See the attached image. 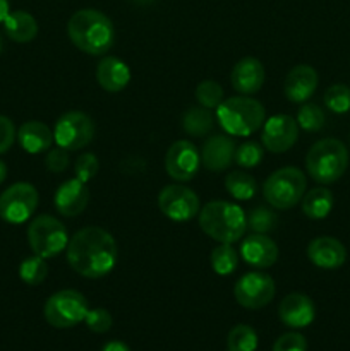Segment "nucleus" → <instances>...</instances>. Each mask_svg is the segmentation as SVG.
<instances>
[{
    "label": "nucleus",
    "instance_id": "obj_1",
    "mask_svg": "<svg viewBox=\"0 0 350 351\" xmlns=\"http://www.w3.org/2000/svg\"><path fill=\"white\" fill-rule=\"evenodd\" d=\"M117 257L119 249L115 239L100 226H86L69 240V264L75 273L88 280H98L112 273Z\"/></svg>",
    "mask_w": 350,
    "mask_h": 351
},
{
    "label": "nucleus",
    "instance_id": "obj_2",
    "mask_svg": "<svg viewBox=\"0 0 350 351\" xmlns=\"http://www.w3.org/2000/svg\"><path fill=\"white\" fill-rule=\"evenodd\" d=\"M67 33L72 43L88 55H103L115 41V29L106 14L81 9L69 19Z\"/></svg>",
    "mask_w": 350,
    "mask_h": 351
},
{
    "label": "nucleus",
    "instance_id": "obj_3",
    "mask_svg": "<svg viewBox=\"0 0 350 351\" xmlns=\"http://www.w3.org/2000/svg\"><path fill=\"white\" fill-rule=\"evenodd\" d=\"M202 232L220 243H233L247 230V215L240 206L229 201H211L199 211Z\"/></svg>",
    "mask_w": 350,
    "mask_h": 351
},
{
    "label": "nucleus",
    "instance_id": "obj_4",
    "mask_svg": "<svg viewBox=\"0 0 350 351\" xmlns=\"http://www.w3.org/2000/svg\"><path fill=\"white\" fill-rule=\"evenodd\" d=\"M216 120L230 136L247 137L263 127L266 110L257 99L244 95L233 96L222 101L216 110Z\"/></svg>",
    "mask_w": 350,
    "mask_h": 351
},
{
    "label": "nucleus",
    "instance_id": "obj_5",
    "mask_svg": "<svg viewBox=\"0 0 350 351\" xmlns=\"http://www.w3.org/2000/svg\"><path fill=\"white\" fill-rule=\"evenodd\" d=\"M349 167V149L338 139H321L305 156V168L312 180L328 185L340 180Z\"/></svg>",
    "mask_w": 350,
    "mask_h": 351
},
{
    "label": "nucleus",
    "instance_id": "obj_6",
    "mask_svg": "<svg viewBox=\"0 0 350 351\" xmlns=\"http://www.w3.org/2000/svg\"><path fill=\"white\" fill-rule=\"evenodd\" d=\"M307 178L299 168L285 167L273 171L263 185V195L275 209H290L302 201Z\"/></svg>",
    "mask_w": 350,
    "mask_h": 351
},
{
    "label": "nucleus",
    "instance_id": "obj_7",
    "mask_svg": "<svg viewBox=\"0 0 350 351\" xmlns=\"http://www.w3.org/2000/svg\"><path fill=\"white\" fill-rule=\"evenodd\" d=\"M27 242L34 256L50 259L67 249V230L54 216H36L27 228Z\"/></svg>",
    "mask_w": 350,
    "mask_h": 351
},
{
    "label": "nucleus",
    "instance_id": "obj_8",
    "mask_svg": "<svg viewBox=\"0 0 350 351\" xmlns=\"http://www.w3.org/2000/svg\"><path fill=\"white\" fill-rule=\"evenodd\" d=\"M88 311L84 295L75 290H60L48 298L43 314L51 328L67 329L84 321Z\"/></svg>",
    "mask_w": 350,
    "mask_h": 351
},
{
    "label": "nucleus",
    "instance_id": "obj_9",
    "mask_svg": "<svg viewBox=\"0 0 350 351\" xmlns=\"http://www.w3.org/2000/svg\"><path fill=\"white\" fill-rule=\"evenodd\" d=\"M40 202L38 191L27 182L10 185L0 194V218L10 225H21L34 215Z\"/></svg>",
    "mask_w": 350,
    "mask_h": 351
},
{
    "label": "nucleus",
    "instance_id": "obj_10",
    "mask_svg": "<svg viewBox=\"0 0 350 351\" xmlns=\"http://www.w3.org/2000/svg\"><path fill=\"white\" fill-rule=\"evenodd\" d=\"M95 137V123L82 112H67L57 120L54 141L67 151H78L88 146Z\"/></svg>",
    "mask_w": 350,
    "mask_h": 351
},
{
    "label": "nucleus",
    "instance_id": "obj_11",
    "mask_svg": "<svg viewBox=\"0 0 350 351\" xmlns=\"http://www.w3.org/2000/svg\"><path fill=\"white\" fill-rule=\"evenodd\" d=\"M158 208L175 223H184L192 219L201 211L199 197L194 191L185 185H167L158 194Z\"/></svg>",
    "mask_w": 350,
    "mask_h": 351
},
{
    "label": "nucleus",
    "instance_id": "obj_12",
    "mask_svg": "<svg viewBox=\"0 0 350 351\" xmlns=\"http://www.w3.org/2000/svg\"><path fill=\"white\" fill-rule=\"evenodd\" d=\"M275 281L270 274L263 271H250L239 278L233 288V295L239 305L256 311L263 308L273 300L275 297Z\"/></svg>",
    "mask_w": 350,
    "mask_h": 351
},
{
    "label": "nucleus",
    "instance_id": "obj_13",
    "mask_svg": "<svg viewBox=\"0 0 350 351\" xmlns=\"http://www.w3.org/2000/svg\"><path fill=\"white\" fill-rule=\"evenodd\" d=\"M201 167V153L189 141L182 139L172 144L165 156V170L168 177L177 182H189Z\"/></svg>",
    "mask_w": 350,
    "mask_h": 351
},
{
    "label": "nucleus",
    "instance_id": "obj_14",
    "mask_svg": "<svg viewBox=\"0 0 350 351\" xmlns=\"http://www.w3.org/2000/svg\"><path fill=\"white\" fill-rule=\"evenodd\" d=\"M299 139V123L290 115H273L263 123L261 141L263 146L271 153H285Z\"/></svg>",
    "mask_w": 350,
    "mask_h": 351
},
{
    "label": "nucleus",
    "instance_id": "obj_15",
    "mask_svg": "<svg viewBox=\"0 0 350 351\" xmlns=\"http://www.w3.org/2000/svg\"><path fill=\"white\" fill-rule=\"evenodd\" d=\"M278 317L292 329L307 328L316 317L314 302L304 293H290L280 302Z\"/></svg>",
    "mask_w": 350,
    "mask_h": 351
},
{
    "label": "nucleus",
    "instance_id": "obj_16",
    "mask_svg": "<svg viewBox=\"0 0 350 351\" xmlns=\"http://www.w3.org/2000/svg\"><path fill=\"white\" fill-rule=\"evenodd\" d=\"M55 208L65 218H74L81 215L89 202V189L79 178L64 182L55 192Z\"/></svg>",
    "mask_w": 350,
    "mask_h": 351
},
{
    "label": "nucleus",
    "instance_id": "obj_17",
    "mask_svg": "<svg viewBox=\"0 0 350 351\" xmlns=\"http://www.w3.org/2000/svg\"><path fill=\"white\" fill-rule=\"evenodd\" d=\"M235 143L225 134H213L208 137L201 151V165L209 171H225L233 163Z\"/></svg>",
    "mask_w": 350,
    "mask_h": 351
},
{
    "label": "nucleus",
    "instance_id": "obj_18",
    "mask_svg": "<svg viewBox=\"0 0 350 351\" xmlns=\"http://www.w3.org/2000/svg\"><path fill=\"white\" fill-rule=\"evenodd\" d=\"M240 257L256 269L271 267L278 259V247L270 237L253 233L240 243Z\"/></svg>",
    "mask_w": 350,
    "mask_h": 351
},
{
    "label": "nucleus",
    "instance_id": "obj_19",
    "mask_svg": "<svg viewBox=\"0 0 350 351\" xmlns=\"http://www.w3.org/2000/svg\"><path fill=\"white\" fill-rule=\"evenodd\" d=\"M307 257L316 267L338 269L347 261V249L340 240L333 237H319L307 247Z\"/></svg>",
    "mask_w": 350,
    "mask_h": 351
},
{
    "label": "nucleus",
    "instance_id": "obj_20",
    "mask_svg": "<svg viewBox=\"0 0 350 351\" xmlns=\"http://www.w3.org/2000/svg\"><path fill=\"white\" fill-rule=\"evenodd\" d=\"M318 81V72L311 65H295L285 77L283 93L288 101L304 103L314 95Z\"/></svg>",
    "mask_w": 350,
    "mask_h": 351
},
{
    "label": "nucleus",
    "instance_id": "obj_21",
    "mask_svg": "<svg viewBox=\"0 0 350 351\" xmlns=\"http://www.w3.org/2000/svg\"><path fill=\"white\" fill-rule=\"evenodd\" d=\"M233 89L244 96L259 91L264 84V67L257 58L246 57L237 62L230 74Z\"/></svg>",
    "mask_w": 350,
    "mask_h": 351
},
{
    "label": "nucleus",
    "instance_id": "obj_22",
    "mask_svg": "<svg viewBox=\"0 0 350 351\" xmlns=\"http://www.w3.org/2000/svg\"><path fill=\"white\" fill-rule=\"evenodd\" d=\"M96 79L105 91L119 93L129 84L130 71L120 58L105 57L96 67Z\"/></svg>",
    "mask_w": 350,
    "mask_h": 351
},
{
    "label": "nucleus",
    "instance_id": "obj_23",
    "mask_svg": "<svg viewBox=\"0 0 350 351\" xmlns=\"http://www.w3.org/2000/svg\"><path fill=\"white\" fill-rule=\"evenodd\" d=\"M17 141L26 153L38 154L50 149L51 143H54V132L47 123L30 120L17 130Z\"/></svg>",
    "mask_w": 350,
    "mask_h": 351
},
{
    "label": "nucleus",
    "instance_id": "obj_24",
    "mask_svg": "<svg viewBox=\"0 0 350 351\" xmlns=\"http://www.w3.org/2000/svg\"><path fill=\"white\" fill-rule=\"evenodd\" d=\"M5 34L16 43H30L38 34V23L26 10H14L3 21Z\"/></svg>",
    "mask_w": 350,
    "mask_h": 351
},
{
    "label": "nucleus",
    "instance_id": "obj_25",
    "mask_svg": "<svg viewBox=\"0 0 350 351\" xmlns=\"http://www.w3.org/2000/svg\"><path fill=\"white\" fill-rule=\"evenodd\" d=\"M333 194L326 187H314L302 197V211L311 219H325L333 209Z\"/></svg>",
    "mask_w": 350,
    "mask_h": 351
},
{
    "label": "nucleus",
    "instance_id": "obj_26",
    "mask_svg": "<svg viewBox=\"0 0 350 351\" xmlns=\"http://www.w3.org/2000/svg\"><path fill=\"white\" fill-rule=\"evenodd\" d=\"M213 123H215V119H213L209 108H205L201 105L187 108L182 117V129L194 137H202L211 132Z\"/></svg>",
    "mask_w": 350,
    "mask_h": 351
},
{
    "label": "nucleus",
    "instance_id": "obj_27",
    "mask_svg": "<svg viewBox=\"0 0 350 351\" xmlns=\"http://www.w3.org/2000/svg\"><path fill=\"white\" fill-rule=\"evenodd\" d=\"M225 189L237 201H250L256 195L257 184L253 175L244 171H232L225 177Z\"/></svg>",
    "mask_w": 350,
    "mask_h": 351
},
{
    "label": "nucleus",
    "instance_id": "obj_28",
    "mask_svg": "<svg viewBox=\"0 0 350 351\" xmlns=\"http://www.w3.org/2000/svg\"><path fill=\"white\" fill-rule=\"evenodd\" d=\"M211 267L218 276H229L239 267V254L232 243H220L211 250Z\"/></svg>",
    "mask_w": 350,
    "mask_h": 351
},
{
    "label": "nucleus",
    "instance_id": "obj_29",
    "mask_svg": "<svg viewBox=\"0 0 350 351\" xmlns=\"http://www.w3.org/2000/svg\"><path fill=\"white\" fill-rule=\"evenodd\" d=\"M257 332L250 326L239 324L226 336V351H256Z\"/></svg>",
    "mask_w": 350,
    "mask_h": 351
},
{
    "label": "nucleus",
    "instance_id": "obj_30",
    "mask_svg": "<svg viewBox=\"0 0 350 351\" xmlns=\"http://www.w3.org/2000/svg\"><path fill=\"white\" fill-rule=\"evenodd\" d=\"M48 276L47 261L40 256H31L24 259L19 266V278L30 287H38Z\"/></svg>",
    "mask_w": 350,
    "mask_h": 351
},
{
    "label": "nucleus",
    "instance_id": "obj_31",
    "mask_svg": "<svg viewBox=\"0 0 350 351\" xmlns=\"http://www.w3.org/2000/svg\"><path fill=\"white\" fill-rule=\"evenodd\" d=\"M277 223V215L271 209L263 208V206H257V208H254L247 215V226L254 233H263V235H266V233L273 232Z\"/></svg>",
    "mask_w": 350,
    "mask_h": 351
},
{
    "label": "nucleus",
    "instance_id": "obj_32",
    "mask_svg": "<svg viewBox=\"0 0 350 351\" xmlns=\"http://www.w3.org/2000/svg\"><path fill=\"white\" fill-rule=\"evenodd\" d=\"M325 112L318 105L305 103L297 112V123L305 132H318L325 127Z\"/></svg>",
    "mask_w": 350,
    "mask_h": 351
},
{
    "label": "nucleus",
    "instance_id": "obj_33",
    "mask_svg": "<svg viewBox=\"0 0 350 351\" xmlns=\"http://www.w3.org/2000/svg\"><path fill=\"white\" fill-rule=\"evenodd\" d=\"M326 108L333 113H347L350 110V88L345 84H333L325 93Z\"/></svg>",
    "mask_w": 350,
    "mask_h": 351
},
{
    "label": "nucleus",
    "instance_id": "obj_34",
    "mask_svg": "<svg viewBox=\"0 0 350 351\" xmlns=\"http://www.w3.org/2000/svg\"><path fill=\"white\" fill-rule=\"evenodd\" d=\"M196 99L205 108H218L223 101V88L216 81H202L196 88Z\"/></svg>",
    "mask_w": 350,
    "mask_h": 351
},
{
    "label": "nucleus",
    "instance_id": "obj_35",
    "mask_svg": "<svg viewBox=\"0 0 350 351\" xmlns=\"http://www.w3.org/2000/svg\"><path fill=\"white\" fill-rule=\"evenodd\" d=\"M263 160V147L257 143H244L235 147V161L239 167L242 168H254L261 163Z\"/></svg>",
    "mask_w": 350,
    "mask_h": 351
},
{
    "label": "nucleus",
    "instance_id": "obj_36",
    "mask_svg": "<svg viewBox=\"0 0 350 351\" xmlns=\"http://www.w3.org/2000/svg\"><path fill=\"white\" fill-rule=\"evenodd\" d=\"M100 170V161L98 158L95 156L93 153H84L75 160L74 165V171H75V178H79L81 182L88 184L89 180L96 177Z\"/></svg>",
    "mask_w": 350,
    "mask_h": 351
},
{
    "label": "nucleus",
    "instance_id": "obj_37",
    "mask_svg": "<svg viewBox=\"0 0 350 351\" xmlns=\"http://www.w3.org/2000/svg\"><path fill=\"white\" fill-rule=\"evenodd\" d=\"M84 322L89 331L96 332V335H103V332L110 331L113 319L110 312L105 311V308H93V311H88Z\"/></svg>",
    "mask_w": 350,
    "mask_h": 351
},
{
    "label": "nucleus",
    "instance_id": "obj_38",
    "mask_svg": "<svg viewBox=\"0 0 350 351\" xmlns=\"http://www.w3.org/2000/svg\"><path fill=\"white\" fill-rule=\"evenodd\" d=\"M273 351H307V341L301 332H285L275 341Z\"/></svg>",
    "mask_w": 350,
    "mask_h": 351
},
{
    "label": "nucleus",
    "instance_id": "obj_39",
    "mask_svg": "<svg viewBox=\"0 0 350 351\" xmlns=\"http://www.w3.org/2000/svg\"><path fill=\"white\" fill-rule=\"evenodd\" d=\"M45 165H47L48 171H51V173H62V171H65L69 167L67 149H64L60 146L50 149L47 154V160H45Z\"/></svg>",
    "mask_w": 350,
    "mask_h": 351
},
{
    "label": "nucleus",
    "instance_id": "obj_40",
    "mask_svg": "<svg viewBox=\"0 0 350 351\" xmlns=\"http://www.w3.org/2000/svg\"><path fill=\"white\" fill-rule=\"evenodd\" d=\"M16 127H14L12 120L7 117L0 115V154L7 153L12 147L14 141H16Z\"/></svg>",
    "mask_w": 350,
    "mask_h": 351
},
{
    "label": "nucleus",
    "instance_id": "obj_41",
    "mask_svg": "<svg viewBox=\"0 0 350 351\" xmlns=\"http://www.w3.org/2000/svg\"><path fill=\"white\" fill-rule=\"evenodd\" d=\"M102 351H130V348L122 341H110L103 345Z\"/></svg>",
    "mask_w": 350,
    "mask_h": 351
},
{
    "label": "nucleus",
    "instance_id": "obj_42",
    "mask_svg": "<svg viewBox=\"0 0 350 351\" xmlns=\"http://www.w3.org/2000/svg\"><path fill=\"white\" fill-rule=\"evenodd\" d=\"M10 7H9V0H0V23L5 21V17L9 16Z\"/></svg>",
    "mask_w": 350,
    "mask_h": 351
},
{
    "label": "nucleus",
    "instance_id": "obj_43",
    "mask_svg": "<svg viewBox=\"0 0 350 351\" xmlns=\"http://www.w3.org/2000/svg\"><path fill=\"white\" fill-rule=\"evenodd\" d=\"M5 177H7V167H5V163H3V161H0V184L5 180Z\"/></svg>",
    "mask_w": 350,
    "mask_h": 351
},
{
    "label": "nucleus",
    "instance_id": "obj_44",
    "mask_svg": "<svg viewBox=\"0 0 350 351\" xmlns=\"http://www.w3.org/2000/svg\"><path fill=\"white\" fill-rule=\"evenodd\" d=\"M132 2L139 3V5H148V3H153L154 0H132Z\"/></svg>",
    "mask_w": 350,
    "mask_h": 351
},
{
    "label": "nucleus",
    "instance_id": "obj_45",
    "mask_svg": "<svg viewBox=\"0 0 350 351\" xmlns=\"http://www.w3.org/2000/svg\"><path fill=\"white\" fill-rule=\"evenodd\" d=\"M0 51H2V36H0Z\"/></svg>",
    "mask_w": 350,
    "mask_h": 351
}]
</instances>
